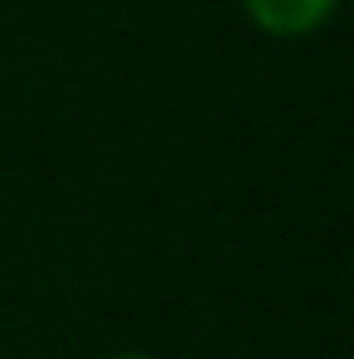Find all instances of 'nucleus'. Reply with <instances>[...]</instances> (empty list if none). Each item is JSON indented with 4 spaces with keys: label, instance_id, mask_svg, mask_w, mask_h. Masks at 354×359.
<instances>
[{
    "label": "nucleus",
    "instance_id": "1",
    "mask_svg": "<svg viewBox=\"0 0 354 359\" xmlns=\"http://www.w3.org/2000/svg\"><path fill=\"white\" fill-rule=\"evenodd\" d=\"M339 0H245L250 21L271 36H308L334 16Z\"/></svg>",
    "mask_w": 354,
    "mask_h": 359
},
{
    "label": "nucleus",
    "instance_id": "2",
    "mask_svg": "<svg viewBox=\"0 0 354 359\" xmlns=\"http://www.w3.org/2000/svg\"><path fill=\"white\" fill-rule=\"evenodd\" d=\"M120 359H146V354H120Z\"/></svg>",
    "mask_w": 354,
    "mask_h": 359
}]
</instances>
